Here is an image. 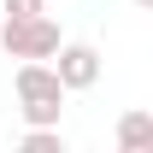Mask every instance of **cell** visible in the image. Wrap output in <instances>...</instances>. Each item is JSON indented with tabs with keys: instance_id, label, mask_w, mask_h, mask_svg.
I'll return each mask as SVG.
<instances>
[{
	"instance_id": "obj_1",
	"label": "cell",
	"mask_w": 153,
	"mask_h": 153,
	"mask_svg": "<svg viewBox=\"0 0 153 153\" xmlns=\"http://www.w3.org/2000/svg\"><path fill=\"white\" fill-rule=\"evenodd\" d=\"M65 94L71 88L53 76V65H41V59H24L18 65V112H24V124H59Z\"/></svg>"
},
{
	"instance_id": "obj_2",
	"label": "cell",
	"mask_w": 153,
	"mask_h": 153,
	"mask_svg": "<svg viewBox=\"0 0 153 153\" xmlns=\"http://www.w3.org/2000/svg\"><path fill=\"white\" fill-rule=\"evenodd\" d=\"M0 47L12 59H53L59 24L47 18V12H36V18H0Z\"/></svg>"
},
{
	"instance_id": "obj_3",
	"label": "cell",
	"mask_w": 153,
	"mask_h": 153,
	"mask_svg": "<svg viewBox=\"0 0 153 153\" xmlns=\"http://www.w3.org/2000/svg\"><path fill=\"white\" fill-rule=\"evenodd\" d=\"M53 76L65 88H94L100 82V53L88 41H59L53 47Z\"/></svg>"
},
{
	"instance_id": "obj_4",
	"label": "cell",
	"mask_w": 153,
	"mask_h": 153,
	"mask_svg": "<svg viewBox=\"0 0 153 153\" xmlns=\"http://www.w3.org/2000/svg\"><path fill=\"white\" fill-rule=\"evenodd\" d=\"M153 141V118L147 112H124V124H118V147L124 153H141Z\"/></svg>"
},
{
	"instance_id": "obj_5",
	"label": "cell",
	"mask_w": 153,
	"mask_h": 153,
	"mask_svg": "<svg viewBox=\"0 0 153 153\" xmlns=\"http://www.w3.org/2000/svg\"><path fill=\"white\" fill-rule=\"evenodd\" d=\"M24 153H65L59 124H30V130H24Z\"/></svg>"
},
{
	"instance_id": "obj_6",
	"label": "cell",
	"mask_w": 153,
	"mask_h": 153,
	"mask_svg": "<svg viewBox=\"0 0 153 153\" xmlns=\"http://www.w3.org/2000/svg\"><path fill=\"white\" fill-rule=\"evenodd\" d=\"M47 12V0H0V18H36Z\"/></svg>"
},
{
	"instance_id": "obj_7",
	"label": "cell",
	"mask_w": 153,
	"mask_h": 153,
	"mask_svg": "<svg viewBox=\"0 0 153 153\" xmlns=\"http://www.w3.org/2000/svg\"><path fill=\"white\" fill-rule=\"evenodd\" d=\"M135 6H153V0H135Z\"/></svg>"
}]
</instances>
